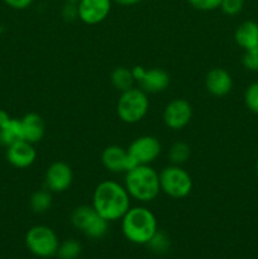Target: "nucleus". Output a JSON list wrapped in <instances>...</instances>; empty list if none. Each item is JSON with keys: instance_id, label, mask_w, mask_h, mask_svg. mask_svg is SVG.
I'll return each mask as SVG.
<instances>
[{"instance_id": "nucleus-1", "label": "nucleus", "mask_w": 258, "mask_h": 259, "mask_svg": "<svg viewBox=\"0 0 258 259\" xmlns=\"http://www.w3.org/2000/svg\"><path fill=\"white\" fill-rule=\"evenodd\" d=\"M93 206L108 222L121 219L131 207V196L124 186L115 181H103L93 195Z\"/></svg>"}, {"instance_id": "nucleus-2", "label": "nucleus", "mask_w": 258, "mask_h": 259, "mask_svg": "<svg viewBox=\"0 0 258 259\" xmlns=\"http://www.w3.org/2000/svg\"><path fill=\"white\" fill-rule=\"evenodd\" d=\"M121 230L126 239L134 244H147L157 232V219L144 206L129 207L121 218Z\"/></svg>"}, {"instance_id": "nucleus-3", "label": "nucleus", "mask_w": 258, "mask_h": 259, "mask_svg": "<svg viewBox=\"0 0 258 259\" xmlns=\"http://www.w3.org/2000/svg\"><path fill=\"white\" fill-rule=\"evenodd\" d=\"M129 196L137 201L149 202L161 191L159 175L149 164H138L125 172V186Z\"/></svg>"}, {"instance_id": "nucleus-4", "label": "nucleus", "mask_w": 258, "mask_h": 259, "mask_svg": "<svg viewBox=\"0 0 258 259\" xmlns=\"http://www.w3.org/2000/svg\"><path fill=\"white\" fill-rule=\"evenodd\" d=\"M149 100L147 94L141 89L132 88L121 93L116 104L119 119L126 124H136L147 115Z\"/></svg>"}, {"instance_id": "nucleus-5", "label": "nucleus", "mask_w": 258, "mask_h": 259, "mask_svg": "<svg viewBox=\"0 0 258 259\" xmlns=\"http://www.w3.org/2000/svg\"><path fill=\"white\" fill-rule=\"evenodd\" d=\"M71 223L76 229L81 230L91 239H101L109 230V222L98 214L94 206L76 207L71 214Z\"/></svg>"}, {"instance_id": "nucleus-6", "label": "nucleus", "mask_w": 258, "mask_h": 259, "mask_svg": "<svg viewBox=\"0 0 258 259\" xmlns=\"http://www.w3.org/2000/svg\"><path fill=\"white\" fill-rule=\"evenodd\" d=\"M25 245L35 257L51 258L57 254L60 242L57 234L51 228L35 225L25 234Z\"/></svg>"}, {"instance_id": "nucleus-7", "label": "nucleus", "mask_w": 258, "mask_h": 259, "mask_svg": "<svg viewBox=\"0 0 258 259\" xmlns=\"http://www.w3.org/2000/svg\"><path fill=\"white\" fill-rule=\"evenodd\" d=\"M161 190L172 199H184L192 190V179L189 172L177 164L166 167L159 174Z\"/></svg>"}, {"instance_id": "nucleus-8", "label": "nucleus", "mask_w": 258, "mask_h": 259, "mask_svg": "<svg viewBox=\"0 0 258 259\" xmlns=\"http://www.w3.org/2000/svg\"><path fill=\"white\" fill-rule=\"evenodd\" d=\"M134 81L138 83L139 89L146 94H158L168 88L171 78L164 70L161 68H151L146 70L142 66H136L132 68Z\"/></svg>"}, {"instance_id": "nucleus-9", "label": "nucleus", "mask_w": 258, "mask_h": 259, "mask_svg": "<svg viewBox=\"0 0 258 259\" xmlns=\"http://www.w3.org/2000/svg\"><path fill=\"white\" fill-rule=\"evenodd\" d=\"M161 149L162 146L156 137L142 136L134 139L126 151L136 166H138V164H151L152 162L156 161L161 153Z\"/></svg>"}, {"instance_id": "nucleus-10", "label": "nucleus", "mask_w": 258, "mask_h": 259, "mask_svg": "<svg viewBox=\"0 0 258 259\" xmlns=\"http://www.w3.org/2000/svg\"><path fill=\"white\" fill-rule=\"evenodd\" d=\"M192 106L185 99H175L167 104L163 111V121L167 128L181 131L191 121Z\"/></svg>"}, {"instance_id": "nucleus-11", "label": "nucleus", "mask_w": 258, "mask_h": 259, "mask_svg": "<svg viewBox=\"0 0 258 259\" xmlns=\"http://www.w3.org/2000/svg\"><path fill=\"white\" fill-rule=\"evenodd\" d=\"M77 9L81 22L95 25L108 18L111 10V0H81L77 4Z\"/></svg>"}, {"instance_id": "nucleus-12", "label": "nucleus", "mask_w": 258, "mask_h": 259, "mask_svg": "<svg viewBox=\"0 0 258 259\" xmlns=\"http://www.w3.org/2000/svg\"><path fill=\"white\" fill-rule=\"evenodd\" d=\"M73 174L71 167L65 162H55L47 168L45 184L51 192H65L72 184Z\"/></svg>"}, {"instance_id": "nucleus-13", "label": "nucleus", "mask_w": 258, "mask_h": 259, "mask_svg": "<svg viewBox=\"0 0 258 259\" xmlns=\"http://www.w3.org/2000/svg\"><path fill=\"white\" fill-rule=\"evenodd\" d=\"M101 162L103 166L113 174H123L136 167V163L131 158L128 151L120 146L106 147L101 153Z\"/></svg>"}, {"instance_id": "nucleus-14", "label": "nucleus", "mask_w": 258, "mask_h": 259, "mask_svg": "<svg viewBox=\"0 0 258 259\" xmlns=\"http://www.w3.org/2000/svg\"><path fill=\"white\" fill-rule=\"evenodd\" d=\"M37 151L32 143L27 141H18L7 147V159L17 168H27L34 163Z\"/></svg>"}, {"instance_id": "nucleus-15", "label": "nucleus", "mask_w": 258, "mask_h": 259, "mask_svg": "<svg viewBox=\"0 0 258 259\" xmlns=\"http://www.w3.org/2000/svg\"><path fill=\"white\" fill-rule=\"evenodd\" d=\"M206 90L214 96H225L232 91L233 78L224 68H212L205 78Z\"/></svg>"}, {"instance_id": "nucleus-16", "label": "nucleus", "mask_w": 258, "mask_h": 259, "mask_svg": "<svg viewBox=\"0 0 258 259\" xmlns=\"http://www.w3.org/2000/svg\"><path fill=\"white\" fill-rule=\"evenodd\" d=\"M23 129V139L29 143L34 144L42 141L45 137L46 126L45 121H43L42 116L38 115L35 113L25 114L22 119H20Z\"/></svg>"}, {"instance_id": "nucleus-17", "label": "nucleus", "mask_w": 258, "mask_h": 259, "mask_svg": "<svg viewBox=\"0 0 258 259\" xmlns=\"http://www.w3.org/2000/svg\"><path fill=\"white\" fill-rule=\"evenodd\" d=\"M235 42L244 51L258 47V24L252 20L242 23L235 30Z\"/></svg>"}, {"instance_id": "nucleus-18", "label": "nucleus", "mask_w": 258, "mask_h": 259, "mask_svg": "<svg viewBox=\"0 0 258 259\" xmlns=\"http://www.w3.org/2000/svg\"><path fill=\"white\" fill-rule=\"evenodd\" d=\"M18 141H24L22 123H20V119L12 118L4 126L0 128V144L9 147Z\"/></svg>"}, {"instance_id": "nucleus-19", "label": "nucleus", "mask_w": 258, "mask_h": 259, "mask_svg": "<svg viewBox=\"0 0 258 259\" xmlns=\"http://www.w3.org/2000/svg\"><path fill=\"white\" fill-rule=\"evenodd\" d=\"M110 80L114 88L120 91V93H124V91L132 89L133 88V83L136 82L132 70L126 67H121V66L114 68V71L111 72Z\"/></svg>"}, {"instance_id": "nucleus-20", "label": "nucleus", "mask_w": 258, "mask_h": 259, "mask_svg": "<svg viewBox=\"0 0 258 259\" xmlns=\"http://www.w3.org/2000/svg\"><path fill=\"white\" fill-rule=\"evenodd\" d=\"M51 205H52V196H51L50 191L40 190V191H35L30 196L29 206L32 211L37 212V214H43L50 210Z\"/></svg>"}, {"instance_id": "nucleus-21", "label": "nucleus", "mask_w": 258, "mask_h": 259, "mask_svg": "<svg viewBox=\"0 0 258 259\" xmlns=\"http://www.w3.org/2000/svg\"><path fill=\"white\" fill-rule=\"evenodd\" d=\"M191 151H190L189 144L185 143V142H176L175 144H172V147L168 151V158L171 161L172 164H180L185 163V162L189 159Z\"/></svg>"}, {"instance_id": "nucleus-22", "label": "nucleus", "mask_w": 258, "mask_h": 259, "mask_svg": "<svg viewBox=\"0 0 258 259\" xmlns=\"http://www.w3.org/2000/svg\"><path fill=\"white\" fill-rule=\"evenodd\" d=\"M147 245L153 253L163 254V253L168 252V249L171 248V240H169V237L166 233L157 230L153 237L147 243Z\"/></svg>"}, {"instance_id": "nucleus-23", "label": "nucleus", "mask_w": 258, "mask_h": 259, "mask_svg": "<svg viewBox=\"0 0 258 259\" xmlns=\"http://www.w3.org/2000/svg\"><path fill=\"white\" fill-rule=\"evenodd\" d=\"M81 254V244L75 239H67L60 243L57 254L60 259H77Z\"/></svg>"}, {"instance_id": "nucleus-24", "label": "nucleus", "mask_w": 258, "mask_h": 259, "mask_svg": "<svg viewBox=\"0 0 258 259\" xmlns=\"http://www.w3.org/2000/svg\"><path fill=\"white\" fill-rule=\"evenodd\" d=\"M244 103L252 113L258 114V82L248 86L244 93Z\"/></svg>"}, {"instance_id": "nucleus-25", "label": "nucleus", "mask_w": 258, "mask_h": 259, "mask_svg": "<svg viewBox=\"0 0 258 259\" xmlns=\"http://www.w3.org/2000/svg\"><path fill=\"white\" fill-rule=\"evenodd\" d=\"M242 63L247 70L258 71V47L245 51L242 58Z\"/></svg>"}, {"instance_id": "nucleus-26", "label": "nucleus", "mask_w": 258, "mask_h": 259, "mask_svg": "<svg viewBox=\"0 0 258 259\" xmlns=\"http://www.w3.org/2000/svg\"><path fill=\"white\" fill-rule=\"evenodd\" d=\"M192 8L202 12H210L220 8L223 0H187Z\"/></svg>"}, {"instance_id": "nucleus-27", "label": "nucleus", "mask_w": 258, "mask_h": 259, "mask_svg": "<svg viewBox=\"0 0 258 259\" xmlns=\"http://www.w3.org/2000/svg\"><path fill=\"white\" fill-rule=\"evenodd\" d=\"M244 2L243 0H223L220 8L227 15H237L242 12Z\"/></svg>"}, {"instance_id": "nucleus-28", "label": "nucleus", "mask_w": 258, "mask_h": 259, "mask_svg": "<svg viewBox=\"0 0 258 259\" xmlns=\"http://www.w3.org/2000/svg\"><path fill=\"white\" fill-rule=\"evenodd\" d=\"M62 17L66 22H72V20H75L76 18H78L77 4L66 2L65 7H63L62 9Z\"/></svg>"}, {"instance_id": "nucleus-29", "label": "nucleus", "mask_w": 258, "mask_h": 259, "mask_svg": "<svg viewBox=\"0 0 258 259\" xmlns=\"http://www.w3.org/2000/svg\"><path fill=\"white\" fill-rule=\"evenodd\" d=\"M4 2L8 7L13 8V9L22 10V9H27L28 7H30L33 0H4Z\"/></svg>"}, {"instance_id": "nucleus-30", "label": "nucleus", "mask_w": 258, "mask_h": 259, "mask_svg": "<svg viewBox=\"0 0 258 259\" xmlns=\"http://www.w3.org/2000/svg\"><path fill=\"white\" fill-rule=\"evenodd\" d=\"M10 119L12 118H10L9 114H8L5 110H3V109H0V128H2V126H4L5 124L10 120Z\"/></svg>"}, {"instance_id": "nucleus-31", "label": "nucleus", "mask_w": 258, "mask_h": 259, "mask_svg": "<svg viewBox=\"0 0 258 259\" xmlns=\"http://www.w3.org/2000/svg\"><path fill=\"white\" fill-rule=\"evenodd\" d=\"M114 2L118 3V4L120 5H124V7H131V5L138 4V3H141L142 0H114Z\"/></svg>"}, {"instance_id": "nucleus-32", "label": "nucleus", "mask_w": 258, "mask_h": 259, "mask_svg": "<svg viewBox=\"0 0 258 259\" xmlns=\"http://www.w3.org/2000/svg\"><path fill=\"white\" fill-rule=\"evenodd\" d=\"M66 2H68V3H75V4H78V3H80L81 0H66Z\"/></svg>"}, {"instance_id": "nucleus-33", "label": "nucleus", "mask_w": 258, "mask_h": 259, "mask_svg": "<svg viewBox=\"0 0 258 259\" xmlns=\"http://www.w3.org/2000/svg\"><path fill=\"white\" fill-rule=\"evenodd\" d=\"M255 168H257V172H258V161H257V164H255Z\"/></svg>"}]
</instances>
